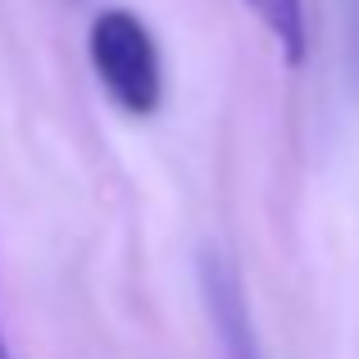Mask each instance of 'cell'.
Listing matches in <instances>:
<instances>
[{
    "mask_svg": "<svg viewBox=\"0 0 359 359\" xmlns=\"http://www.w3.org/2000/svg\"><path fill=\"white\" fill-rule=\"evenodd\" d=\"M87 55L96 82L123 114L146 118L159 109V100H164V55H159L155 32L141 14H132L123 5L100 9L87 32Z\"/></svg>",
    "mask_w": 359,
    "mask_h": 359,
    "instance_id": "cell-1",
    "label": "cell"
},
{
    "mask_svg": "<svg viewBox=\"0 0 359 359\" xmlns=\"http://www.w3.org/2000/svg\"><path fill=\"white\" fill-rule=\"evenodd\" d=\"M196 278H201L205 318L214 327V341H219L223 359H264V346H259V332H255L250 300H245L237 264L210 245V250H201Z\"/></svg>",
    "mask_w": 359,
    "mask_h": 359,
    "instance_id": "cell-2",
    "label": "cell"
},
{
    "mask_svg": "<svg viewBox=\"0 0 359 359\" xmlns=\"http://www.w3.org/2000/svg\"><path fill=\"white\" fill-rule=\"evenodd\" d=\"M255 18L264 23V32L278 41L287 64H305L309 50V27H305V0H241Z\"/></svg>",
    "mask_w": 359,
    "mask_h": 359,
    "instance_id": "cell-3",
    "label": "cell"
},
{
    "mask_svg": "<svg viewBox=\"0 0 359 359\" xmlns=\"http://www.w3.org/2000/svg\"><path fill=\"white\" fill-rule=\"evenodd\" d=\"M0 359H14V351H9V337H5V327H0Z\"/></svg>",
    "mask_w": 359,
    "mask_h": 359,
    "instance_id": "cell-4",
    "label": "cell"
}]
</instances>
